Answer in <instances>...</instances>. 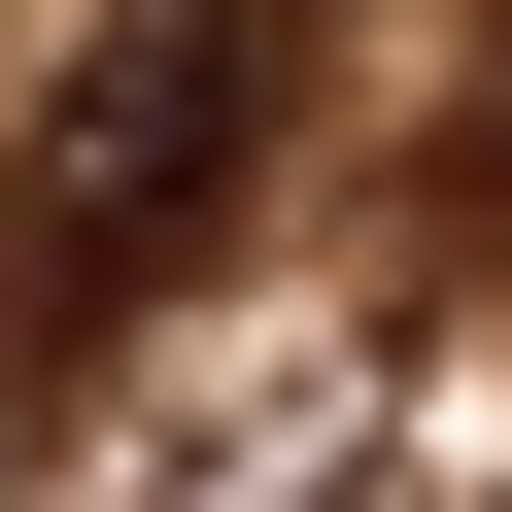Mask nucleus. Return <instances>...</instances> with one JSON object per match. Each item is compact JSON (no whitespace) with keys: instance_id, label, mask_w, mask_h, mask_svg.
Wrapping results in <instances>:
<instances>
[{"instance_id":"1","label":"nucleus","mask_w":512,"mask_h":512,"mask_svg":"<svg viewBox=\"0 0 512 512\" xmlns=\"http://www.w3.org/2000/svg\"><path fill=\"white\" fill-rule=\"evenodd\" d=\"M308 103H342L308 0H103V35L35 69V137H0V444H35V410L205 274V239L308 171Z\"/></svg>"},{"instance_id":"2","label":"nucleus","mask_w":512,"mask_h":512,"mask_svg":"<svg viewBox=\"0 0 512 512\" xmlns=\"http://www.w3.org/2000/svg\"><path fill=\"white\" fill-rule=\"evenodd\" d=\"M478 205H512V69H478Z\"/></svg>"}]
</instances>
